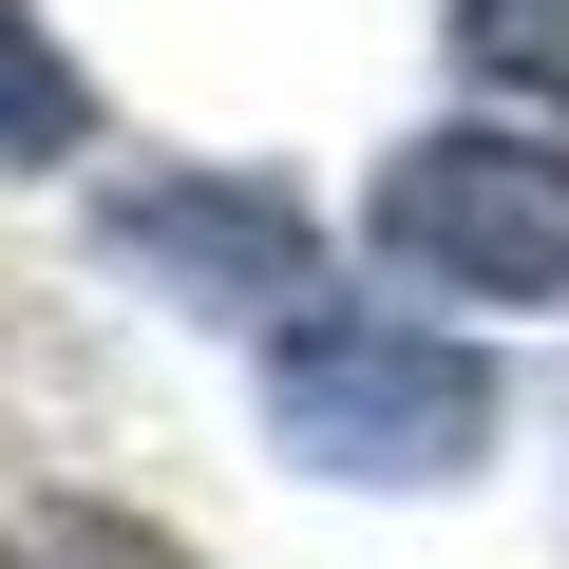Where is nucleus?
I'll use <instances>...</instances> for the list:
<instances>
[{
	"instance_id": "f257e3e1",
	"label": "nucleus",
	"mask_w": 569,
	"mask_h": 569,
	"mask_svg": "<svg viewBox=\"0 0 569 569\" xmlns=\"http://www.w3.org/2000/svg\"><path fill=\"white\" fill-rule=\"evenodd\" d=\"M266 380V456L323 475V493H475L512 456V361L493 323H437V305H323L247 342Z\"/></svg>"
},
{
	"instance_id": "f03ea898",
	"label": "nucleus",
	"mask_w": 569,
	"mask_h": 569,
	"mask_svg": "<svg viewBox=\"0 0 569 569\" xmlns=\"http://www.w3.org/2000/svg\"><path fill=\"white\" fill-rule=\"evenodd\" d=\"M361 266L380 305H437V323H569V114H418L380 171H361Z\"/></svg>"
},
{
	"instance_id": "7ed1b4c3",
	"label": "nucleus",
	"mask_w": 569,
	"mask_h": 569,
	"mask_svg": "<svg viewBox=\"0 0 569 569\" xmlns=\"http://www.w3.org/2000/svg\"><path fill=\"white\" fill-rule=\"evenodd\" d=\"M96 266L133 284V305H171V323L266 342V323H305L342 284V228L284 171H247V152H171V171H114L96 190Z\"/></svg>"
},
{
	"instance_id": "20e7f679",
	"label": "nucleus",
	"mask_w": 569,
	"mask_h": 569,
	"mask_svg": "<svg viewBox=\"0 0 569 569\" xmlns=\"http://www.w3.org/2000/svg\"><path fill=\"white\" fill-rule=\"evenodd\" d=\"M77 152H96V58L39 0H0V171H77Z\"/></svg>"
},
{
	"instance_id": "39448f33",
	"label": "nucleus",
	"mask_w": 569,
	"mask_h": 569,
	"mask_svg": "<svg viewBox=\"0 0 569 569\" xmlns=\"http://www.w3.org/2000/svg\"><path fill=\"white\" fill-rule=\"evenodd\" d=\"M437 58L475 114H569V0H437Z\"/></svg>"
},
{
	"instance_id": "423d86ee",
	"label": "nucleus",
	"mask_w": 569,
	"mask_h": 569,
	"mask_svg": "<svg viewBox=\"0 0 569 569\" xmlns=\"http://www.w3.org/2000/svg\"><path fill=\"white\" fill-rule=\"evenodd\" d=\"M0 569H190V550H171V531H133V512H96V493H39Z\"/></svg>"
}]
</instances>
